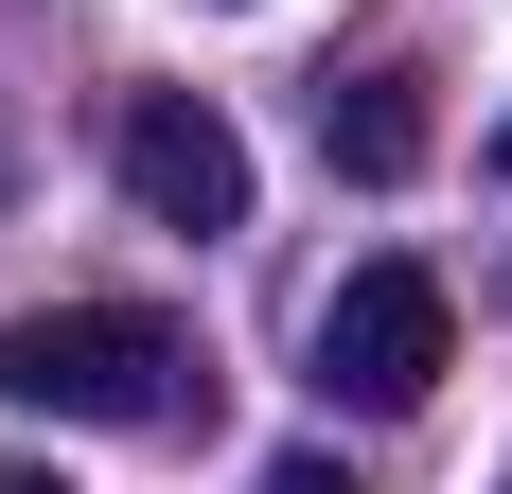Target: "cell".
<instances>
[{"label": "cell", "mask_w": 512, "mask_h": 494, "mask_svg": "<svg viewBox=\"0 0 512 494\" xmlns=\"http://www.w3.org/2000/svg\"><path fill=\"white\" fill-rule=\"evenodd\" d=\"M195 389L212 371L159 300H36V318H0V406H36V424H177Z\"/></svg>", "instance_id": "obj_1"}, {"label": "cell", "mask_w": 512, "mask_h": 494, "mask_svg": "<svg viewBox=\"0 0 512 494\" xmlns=\"http://www.w3.org/2000/svg\"><path fill=\"white\" fill-rule=\"evenodd\" d=\"M442 371H460L442 265H354V283L318 300V406H424Z\"/></svg>", "instance_id": "obj_2"}, {"label": "cell", "mask_w": 512, "mask_h": 494, "mask_svg": "<svg viewBox=\"0 0 512 494\" xmlns=\"http://www.w3.org/2000/svg\"><path fill=\"white\" fill-rule=\"evenodd\" d=\"M124 195H142L159 230H248V142H230V106L142 89L124 106Z\"/></svg>", "instance_id": "obj_3"}, {"label": "cell", "mask_w": 512, "mask_h": 494, "mask_svg": "<svg viewBox=\"0 0 512 494\" xmlns=\"http://www.w3.org/2000/svg\"><path fill=\"white\" fill-rule=\"evenodd\" d=\"M318 159H336V177H371V195H389V177H424V89H407V71L318 89Z\"/></svg>", "instance_id": "obj_4"}, {"label": "cell", "mask_w": 512, "mask_h": 494, "mask_svg": "<svg viewBox=\"0 0 512 494\" xmlns=\"http://www.w3.org/2000/svg\"><path fill=\"white\" fill-rule=\"evenodd\" d=\"M265 494H371L354 459H265Z\"/></svg>", "instance_id": "obj_5"}, {"label": "cell", "mask_w": 512, "mask_h": 494, "mask_svg": "<svg viewBox=\"0 0 512 494\" xmlns=\"http://www.w3.org/2000/svg\"><path fill=\"white\" fill-rule=\"evenodd\" d=\"M0 494H71V477H53V459H0Z\"/></svg>", "instance_id": "obj_6"}, {"label": "cell", "mask_w": 512, "mask_h": 494, "mask_svg": "<svg viewBox=\"0 0 512 494\" xmlns=\"http://www.w3.org/2000/svg\"><path fill=\"white\" fill-rule=\"evenodd\" d=\"M0 195H18V142H0Z\"/></svg>", "instance_id": "obj_7"}, {"label": "cell", "mask_w": 512, "mask_h": 494, "mask_svg": "<svg viewBox=\"0 0 512 494\" xmlns=\"http://www.w3.org/2000/svg\"><path fill=\"white\" fill-rule=\"evenodd\" d=\"M495 494H512V477H495Z\"/></svg>", "instance_id": "obj_8"}]
</instances>
